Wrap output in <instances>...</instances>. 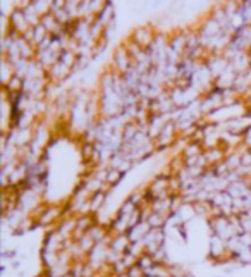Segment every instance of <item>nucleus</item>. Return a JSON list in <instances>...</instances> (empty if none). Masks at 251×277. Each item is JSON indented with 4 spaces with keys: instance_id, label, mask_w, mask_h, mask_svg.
<instances>
[{
    "instance_id": "9",
    "label": "nucleus",
    "mask_w": 251,
    "mask_h": 277,
    "mask_svg": "<svg viewBox=\"0 0 251 277\" xmlns=\"http://www.w3.org/2000/svg\"><path fill=\"white\" fill-rule=\"evenodd\" d=\"M203 157L206 160V164H208V167H215V165H219L220 162H224V160H226L227 150L224 148L222 145L213 146V148H206L203 151Z\"/></svg>"
},
{
    "instance_id": "19",
    "label": "nucleus",
    "mask_w": 251,
    "mask_h": 277,
    "mask_svg": "<svg viewBox=\"0 0 251 277\" xmlns=\"http://www.w3.org/2000/svg\"><path fill=\"white\" fill-rule=\"evenodd\" d=\"M248 182H249V186H251V176L248 177Z\"/></svg>"
},
{
    "instance_id": "11",
    "label": "nucleus",
    "mask_w": 251,
    "mask_h": 277,
    "mask_svg": "<svg viewBox=\"0 0 251 277\" xmlns=\"http://www.w3.org/2000/svg\"><path fill=\"white\" fill-rule=\"evenodd\" d=\"M152 231V227L147 221H141L139 224H136L134 227H131L129 231H127V238L131 239V243H139V241H143L147 238V234Z\"/></svg>"
},
{
    "instance_id": "6",
    "label": "nucleus",
    "mask_w": 251,
    "mask_h": 277,
    "mask_svg": "<svg viewBox=\"0 0 251 277\" xmlns=\"http://www.w3.org/2000/svg\"><path fill=\"white\" fill-rule=\"evenodd\" d=\"M145 252L153 255L162 247H165V229H152L143 239Z\"/></svg>"
},
{
    "instance_id": "4",
    "label": "nucleus",
    "mask_w": 251,
    "mask_h": 277,
    "mask_svg": "<svg viewBox=\"0 0 251 277\" xmlns=\"http://www.w3.org/2000/svg\"><path fill=\"white\" fill-rule=\"evenodd\" d=\"M177 138H179V131H177V128H175V122H174V120H170V122H167V126L160 131V135H158V136L155 138L157 151H158V150L172 148L174 143L177 141Z\"/></svg>"
},
{
    "instance_id": "7",
    "label": "nucleus",
    "mask_w": 251,
    "mask_h": 277,
    "mask_svg": "<svg viewBox=\"0 0 251 277\" xmlns=\"http://www.w3.org/2000/svg\"><path fill=\"white\" fill-rule=\"evenodd\" d=\"M155 37H157V33L153 31V28H150V26H139V28H136L133 33H131L129 38L147 50V48L153 43Z\"/></svg>"
},
{
    "instance_id": "10",
    "label": "nucleus",
    "mask_w": 251,
    "mask_h": 277,
    "mask_svg": "<svg viewBox=\"0 0 251 277\" xmlns=\"http://www.w3.org/2000/svg\"><path fill=\"white\" fill-rule=\"evenodd\" d=\"M109 247L112 252H116L119 255H126L129 252L131 239L127 238V234H112V239H110Z\"/></svg>"
},
{
    "instance_id": "15",
    "label": "nucleus",
    "mask_w": 251,
    "mask_h": 277,
    "mask_svg": "<svg viewBox=\"0 0 251 277\" xmlns=\"http://www.w3.org/2000/svg\"><path fill=\"white\" fill-rule=\"evenodd\" d=\"M122 177H124V172L117 171V169L109 167L107 174H105V182H107V186H116V184L121 182Z\"/></svg>"
},
{
    "instance_id": "1",
    "label": "nucleus",
    "mask_w": 251,
    "mask_h": 277,
    "mask_svg": "<svg viewBox=\"0 0 251 277\" xmlns=\"http://www.w3.org/2000/svg\"><path fill=\"white\" fill-rule=\"evenodd\" d=\"M150 200L165 198V196H174L170 193V176L169 174H158L152 179V182L145 188Z\"/></svg>"
},
{
    "instance_id": "16",
    "label": "nucleus",
    "mask_w": 251,
    "mask_h": 277,
    "mask_svg": "<svg viewBox=\"0 0 251 277\" xmlns=\"http://www.w3.org/2000/svg\"><path fill=\"white\" fill-rule=\"evenodd\" d=\"M136 263H138V265L141 267L143 270H147V269H150V267L153 265V263H155V258H153V255H150V253L145 252V253H141L138 257V262H136Z\"/></svg>"
},
{
    "instance_id": "13",
    "label": "nucleus",
    "mask_w": 251,
    "mask_h": 277,
    "mask_svg": "<svg viewBox=\"0 0 251 277\" xmlns=\"http://www.w3.org/2000/svg\"><path fill=\"white\" fill-rule=\"evenodd\" d=\"M169 219L164 213H157V212H150V216L147 219V222L150 224L152 229H165V226L169 224Z\"/></svg>"
},
{
    "instance_id": "5",
    "label": "nucleus",
    "mask_w": 251,
    "mask_h": 277,
    "mask_svg": "<svg viewBox=\"0 0 251 277\" xmlns=\"http://www.w3.org/2000/svg\"><path fill=\"white\" fill-rule=\"evenodd\" d=\"M33 26L29 24V21L26 19V14L21 9H12L11 16H9V29L14 31V33L21 35V37H24L26 33H28L29 29H31Z\"/></svg>"
},
{
    "instance_id": "12",
    "label": "nucleus",
    "mask_w": 251,
    "mask_h": 277,
    "mask_svg": "<svg viewBox=\"0 0 251 277\" xmlns=\"http://www.w3.org/2000/svg\"><path fill=\"white\" fill-rule=\"evenodd\" d=\"M116 11H114V6L112 2H109L107 6L103 7V11L100 12L98 16H96V21H98L100 24L103 26V28H107V26H110L112 23H116Z\"/></svg>"
},
{
    "instance_id": "17",
    "label": "nucleus",
    "mask_w": 251,
    "mask_h": 277,
    "mask_svg": "<svg viewBox=\"0 0 251 277\" xmlns=\"http://www.w3.org/2000/svg\"><path fill=\"white\" fill-rule=\"evenodd\" d=\"M239 222L243 226V231L251 232V210H246V212L239 213Z\"/></svg>"
},
{
    "instance_id": "14",
    "label": "nucleus",
    "mask_w": 251,
    "mask_h": 277,
    "mask_svg": "<svg viewBox=\"0 0 251 277\" xmlns=\"http://www.w3.org/2000/svg\"><path fill=\"white\" fill-rule=\"evenodd\" d=\"M105 200H107V191H98V193H93L90 198V212L96 216V213L102 210L105 205Z\"/></svg>"
},
{
    "instance_id": "8",
    "label": "nucleus",
    "mask_w": 251,
    "mask_h": 277,
    "mask_svg": "<svg viewBox=\"0 0 251 277\" xmlns=\"http://www.w3.org/2000/svg\"><path fill=\"white\" fill-rule=\"evenodd\" d=\"M107 165L112 169H117V171H121V172H127L134 165V162L131 160L129 153L121 148V150H117L116 153H112V157L109 159Z\"/></svg>"
},
{
    "instance_id": "20",
    "label": "nucleus",
    "mask_w": 251,
    "mask_h": 277,
    "mask_svg": "<svg viewBox=\"0 0 251 277\" xmlns=\"http://www.w3.org/2000/svg\"><path fill=\"white\" fill-rule=\"evenodd\" d=\"M249 151H251V150H249Z\"/></svg>"
},
{
    "instance_id": "2",
    "label": "nucleus",
    "mask_w": 251,
    "mask_h": 277,
    "mask_svg": "<svg viewBox=\"0 0 251 277\" xmlns=\"http://www.w3.org/2000/svg\"><path fill=\"white\" fill-rule=\"evenodd\" d=\"M208 257L212 258L215 262H229L232 260L231 253H229V248H227V241L222 239L220 236L213 234L210 236V241H208Z\"/></svg>"
},
{
    "instance_id": "18",
    "label": "nucleus",
    "mask_w": 251,
    "mask_h": 277,
    "mask_svg": "<svg viewBox=\"0 0 251 277\" xmlns=\"http://www.w3.org/2000/svg\"><path fill=\"white\" fill-rule=\"evenodd\" d=\"M65 4H67V0H54V9H52V11H57V9H65Z\"/></svg>"
},
{
    "instance_id": "3",
    "label": "nucleus",
    "mask_w": 251,
    "mask_h": 277,
    "mask_svg": "<svg viewBox=\"0 0 251 277\" xmlns=\"http://www.w3.org/2000/svg\"><path fill=\"white\" fill-rule=\"evenodd\" d=\"M134 60L131 57V53L127 52V48L124 45L117 47V50L114 52V57H112V71L117 74H122L124 76L127 71L133 68Z\"/></svg>"
}]
</instances>
